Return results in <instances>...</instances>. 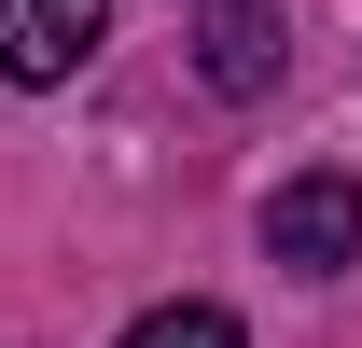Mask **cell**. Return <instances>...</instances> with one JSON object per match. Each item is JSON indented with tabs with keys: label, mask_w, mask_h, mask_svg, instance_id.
<instances>
[{
	"label": "cell",
	"mask_w": 362,
	"mask_h": 348,
	"mask_svg": "<svg viewBox=\"0 0 362 348\" xmlns=\"http://www.w3.org/2000/svg\"><path fill=\"white\" fill-rule=\"evenodd\" d=\"M265 251L293 265V279H334V265H362V181H349V168L279 181V195H265Z\"/></svg>",
	"instance_id": "obj_1"
},
{
	"label": "cell",
	"mask_w": 362,
	"mask_h": 348,
	"mask_svg": "<svg viewBox=\"0 0 362 348\" xmlns=\"http://www.w3.org/2000/svg\"><path fill=\"white\" fill-rule=\"evenodd\" d=\"M112 42V0H0V84H70Z\"/></svg>",
	"instance_id": "obj_2"
},
{
	"label": "cell",
	"mask_w": 362,
	"mask_h": 348,
	"mask_svg": "<svg viewBox=\"0 0 362 348\" xmlns=\"http://www.w3.org/2000/svg\"><path fill=\"white\" fill-rule=\"evenodd\" d=\"M195 70H209V98H265L279 70H293L279 0H195Z\"/></svg>",
	"instance_id": "obj_3"
},
{
	"label": "cell",
	"mask_w": 362,
	"mask_h": 348,
	"mask_svg": "<svg viewBox=\"0 0 362 348\" xmlns=\"http://www.w3.org/2000/svg\"><path fill=\"white\" fill-rule=\"evenodd\" d=\"M126 348H251V335H237L223 306H139V320H126Z\"/></svg>",
	"instance_id": "obj_4"
},
{
	"label": "cell",
	"mask_w": 362,
	"mask_h": 348,
	"mask_svg": "<svg viewBox=\"0 0 362 348\" xmlns=\"http://www.w3.org/2000/svg\"><path fill=\"white\" fill-rule=\"evenodd\" d=\"M0 348H14V335H0Z\"/></svg>",
	"instance_id": "obj_5"
}]
</instances>
